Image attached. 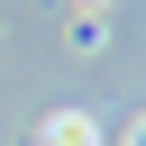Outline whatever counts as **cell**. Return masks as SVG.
I'll return each instance as SVG.
<instances>
[{
	"mask_svg": "<svg viewBox=\"0 0 146 146\" xmlns=\"http://www.w3.org/2000/svg\"><path fill=\"white\" fill-rule=\"evenodd\" d=\"M128 146H146V119H137V128H128Z\"/></svg>",
	"mask_w": 146,
	"mask_h": 146,
	"instance_id": "cell-2",
	"label": "cell"
},
{
	"mask_svg": "<svg viewBox=\"0 0 146 146\" xmlns=\"http://www.w3.org/2000/svg\"><path fill=\"white\" fill-rule=\"evenodd\" d=\"M36 146H100V128H91L82 110H55V119L36 128Z\"/></svg>",
	"mask_w": 146,
	"mask_h": 146,
	"instance_id": "cell-1",
	"label": "cell"
}]
</instances>
